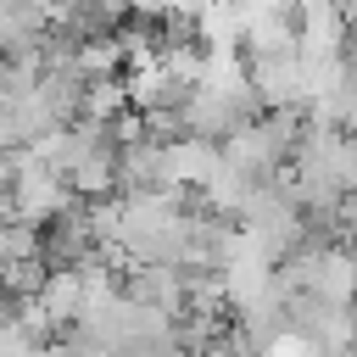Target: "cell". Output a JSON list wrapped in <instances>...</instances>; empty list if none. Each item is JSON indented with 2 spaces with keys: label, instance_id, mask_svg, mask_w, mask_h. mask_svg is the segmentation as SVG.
<instances>
[{
  "label": "cell",
  "instance_id": "6da1fadb",
  "mask_svg": "<svg viewBox=\"0 0 357 357\" xmlns=\"http://www.w3.org/2000/svg\"><path fill=\"white\" fill-rule=\"evenodd\" d=\"M78 206V190L39 156V151H6V223L50 229Z\"/></svg>",
  "mask_w": 357,
  "mask_h": 357
}]
</instances>
